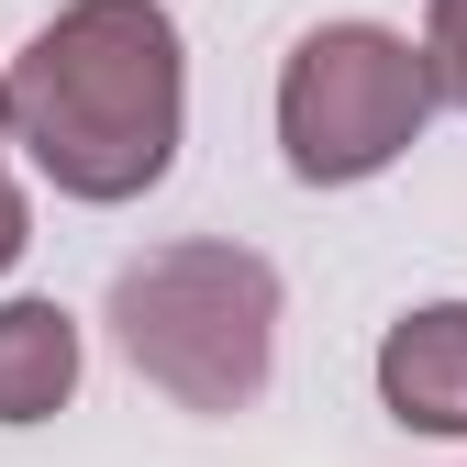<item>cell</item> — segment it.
Returning <instances> with one entry per match:
<instances>
[{
	"label": "cell",
	"instance_id": "ba28073f",
	"mask_svg": "<svg viewBox=\"0 0 467 467\" xmlns=\"http://www.w3.org/2000/svg\"><path fill=\"white\" fill-rule=\"evenodd\" d=\"M0 156H12V89H0Z\"/></svg>",
	"mask_w": 467,
	"mask_h": 467
},
{
	"label": "cell",
	"instance_id": "3957f363",
	"mask_svg": "<svg viewBox=\"0 0 467 467\" xmlns=\"http://www.w3.org/2000/svg\"><path fill=\"white\" fill-rule=\"evenodd\" d=\"M434 78H423V45L389 34V23H323L289 45L278 67V156L301 190H357L379 167H400L434 123Z\"/></svg>",
	"mask_w": 467,
	"mask_h": 467
},
{
	"label": "cell",
	"instance_id": "52a82bcc",
	"mask_svg": "<svg viewBox=\"0 0 467 467\" xmlns=\"http://www.w3.org/2000/svg\"><path fill=\"white\" fill-rule=\"evenodd\" d=\"M34 245V201H23V179H12V167H0V267H12Z\"/></svg>",
	"mask_w": 467,
	"mask_h": 467
},
{
	"label": "cell",
	"instance_id": "6da1fadb",
	"mask_svg": "<svg viewBox=\"0 0 467 467\" xmlns=\"http://www.w3.org/2000/svg\"><path fill=\"white\" fill-rule=\"evenodd\" d=\"M12 89V145L56 201H145L190 134V45L167 0H56L34 45L0 67Z\"/></svg>",
	"mask_w": 467,
	"mask_h": 467
},
{
	"label": "cell",
	"instance_id": "7a4b0ae2",
	"mask_svg": "<svg viewBox=\"0 0 467 467\" xmlns=\"http://www.w3.org/2000/svg\"><path fill=\"white\" fill-rule=\"evenodd\" d=\"M111 345L179 412H245L278 368V267L256 245H223V234L145 245L111 278Z\"/></svg>",
	"mask_w": 467,
	"mask_h": 467
},
{
	"label": "cell",
	"instance_id": "5b68a950",
	"mask_svg": "<svg viewBox=\"0 0 467 467\" xmlns=\"http://www.w3.org/2000/svg\"><path fill=\"white\" fill-rule=\"evenodd\" d=\"M78 400V312L0 301V423H56Z\"/></svg>",
	"mask_w": 467,
	"mask_h": 467
},
{
	"label": "cell",
	"instance_id": "277c9868",
	"mask_svg": "<svg viewBox=\"0 0 467 467\" xmlns=\"http://www.w3.org/2000/svg\"><path fill=\"white\" fill-rule=\"evenodd\" d=\"M379 400L412 434H467V301H423L379 334Z\"/></svg>",
	"mask_w": 467,
	"mask_h": 467
},
{
	"label": "cell",
	"instance_id": "8992f818",
	"mask_svg": "<svg viewBox=\"0 0 467 467\" xmlns=\"http://www.w3.org/2000/svg\"><path fill=\"white\" fill-rule=\"evenodd\" d=\"M423 78L434 100L467 111V0H423Z\"/></svg>",
	"mask_w": 467,
	"mask_h": 467
}]
</instances>
